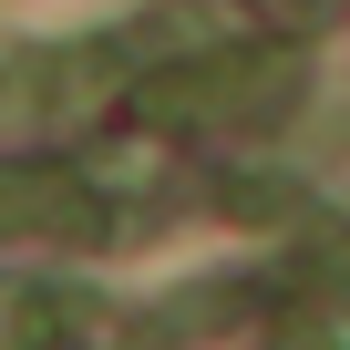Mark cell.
Instances as JSON below:
<instances>
[{
  "instance_id": "obj_2",
  "label": "cell",
  "mask_w": 350,
  "mask_h": 350,
  "mask_svg": "<svg viewBox=\"0 0 350 350\" xmlns=\"http://www.w3.org/2000/svg\"><path fill=\"white\" fill-rule=\"evenodd\" d=\"M299 11H309V21H319V11H340V0H299Z\"/></svg>"
},
{
  "instance_id": "obj_1",
  "label": "cell",
  "mask_w": 350,
  "mask_h": 350,
  "mask_svg": "<svg viewBox=\"0 0 350 350\" xmlns=\"http://www.w3.org/2000/svg\"><path fill=\"white\" fill-rule=\"evenodd\" d=\"M288 103V62H206L196 83H165V113H268Z\"/></svg>"
}]
</instances>
